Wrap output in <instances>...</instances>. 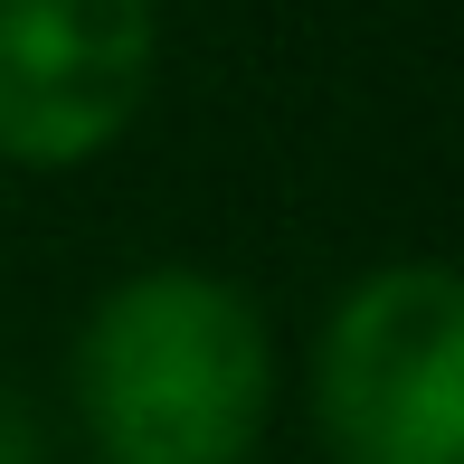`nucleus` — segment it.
I'll use <instances>...</instances> for the list:
<instances>
[{"label": "nucleus", "mask_w": 464, "mask_h": 464, "mask_svg": "<svg viewBox=\"0 0 464 464\" xmlns=\"http://www.w3.org/2000/svg\"><path fill=\"white\" fill-rule=\"evenodd\" d=\"M276 332L208 266H133L76 332V417L95 464H256Z\"/></svg>", "instance_id": "nucleus-1"}, {"label": "nucleus", "mask_w": 464, "mask_h": 464, "mask_svg": "<svg viewBox=\"0 0 464 464\" xmlns=\"http://www.w3.org/2000/svg\"><path fill=\"white\" fill-rule=\"evenodd\" d=\"M332 464H464V285L436 256L370 266L313 351Z\"/></svg>", "instance_id": "nucleus-2"}, {"label": "nucleus", "mask_w": 464, "mask_h": 464, "mask_svg": "<svg viewBox=\"0 0 464 464\" xmlns=\"http://www.w3.org/2000/svg\"><path fill=\"white\" fill-rule=\"evenodd\" d=\"M152 0H0V161L76 171L152 104Z\"/></svg>", "instance_id": "nucleus-3"}, {"label": "nucleus", "mask_w": 464, "mask_h": 464, "mask_svg": "<svg viewBox=\"0 0 464 464\" xmlns=\"http://www.w3.org/2000/svg\"><path fill=\"white\" fill-rule=\"evenodd\" d=\"M0 464H48V427L19 389H0Z\"/></svg>", "instance_id": "nucleus-4"}]
</instances>
